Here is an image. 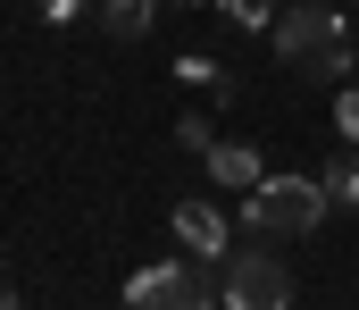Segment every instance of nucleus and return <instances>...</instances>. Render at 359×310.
Segmentation results:
<instances>
[{
	"label": "nucleus",
	"mask_w": 359,
	"mask_h": 310,
	"mask_svg": "<svg viewBox=\"0 0 359 310\" xmlns=\"http://www.w3.org/2000/svg\"><path fill=\"white\" fill-rule=\"evenodd\" d=\"M268 42H276V59L284 67H301V76H351V25H343V8H326V0H284L276 8V25H268Z\"/></svg>",
	"instance_id": "obj_1"
},
{
	"label": "nucleus",
	"mask_w": 359,
	"mask_h": 310,
	"mask_svg": "<svg viewBox=\"0 0 359 310\" xmlns=\"http://www.w3.org/2000/svg\"><path fill=\"white\" fill-rule=\"evenodd\" d=\"M326 209H334V202H326L318 176H259V185L243 193V226L268 235V243H284V235H309Z\"/></svg>",
	"instance_id": "obj_2"
},
{
	"label": "nucleus",
	"mask_w": 359,
	"mask_h": 310,
	"mask_svg": "<svg viewBox=\"0 0 359 310\" xmlns=\"http://www.w3.org/2000/svg\"><path fill=\"white\" fill-rule=\"evenodd\" d=\"M217 294H226V310H284L292 302V269L268 252V235L243 226V243L217 260Z\"/></svg>",
	"instance_id": "obj_3"
},
{
	"label": "nucleus",
	"mask_w": 359,
	"mask_h": 310,
	"mask_svg": "<svg viewBox=\"0 0 359 310\" xmlns=\"http://www.w3.org/2000/svg\"><path fill=\"white\" fill-rule=\"evenodd\" d=\"M176 243L192 252V260H226V252H234L226 209H217V202H176Z\"/></svg>",
	"instance_id": "obj_4"
},
{
	"label": "nucleus",
	"mask_w": 359,
	"mask_h": 310,
	"mask_svg": "<svg viewBox=\"0 0 359 310\" xmlns=\"http://www.w3.org/2000/svg\"><path fill=\"white\" fill-rule=\"evenodd\" d=\"M201 160H209V185H226V193H251V185L268 176V160H259L251 143H209Z\"/></svg>",
	"instance_id": "obj_5"
},
{
	"label": "nucleus",
	"mask_w": 359,
	"mask_h": 310,
	"mask_svg": "<svg viewBox=\"0 0 359 310\" xmlns=\"http://www.w3.org/2000/svg\"><path fill=\"white\" fill-rule=\"evenodd\" d=\"M318 185H326V202H334V209H359V143L343 151V160L318 168Z\"/></svg>",
	"instance_id": "obj_6"
},
{
	"label": "nucleus",
	"mask_w": 359,
	"mask_h": 310,
	"mask_svg": "<svg viewBox=\"0 0 359 310\" xmlns=\"http://www.w3.org/2000/svg\"><path fill=\"white\" fill-rule=\"evenodd\" d=\"M92 8H100V25H109L117 42H134V34L151 25V8H159V0H92Z\"/></svg>",
	"instance_id": "obj_7"
},
{
	"label": "nucleus",
	"mask_w": 359,
	"mask_h": 310,
	"mask_svg": "<svg viewBox=\"0 0 359 310\" xmlns=\"http://www.w3.org/2000/svg\"><path fill=\"white\" fill-rule=\"evenodd\" d=\"M226 17L251 25V34H268V25H276V0H226Z\"/></svg>",
	"instance_id": "obj_8"
},
{
	"label": "nucleus",
	"mask_w": 359,
	"mask_h": 310,
	"mask_svg": "<svg viewBox=\"0 0 359 310\" xmlns=\"http://www.w3.org/2000/svg\"><path fill=\"white\" fill-rule=\"evenodd\" d=\"M176 143H184V151H209L217 134H209V117H176Z\"/></svg>",
	"instance_id": "obj_9"
},
{
	"label": "nucleus",
	"mask_w": 359,
	"mask_h": 310,
	"mask_svg": "<svg viewBox=\"0 0 359 310\" xmlns=\"http://www.w3.org/2000/svg\"><path fill=\"white\" fill-rule=\"evenodd\" d=\"M334 126H343V143H359V84L343 93V101H334Z\"/></svg>",
	"instance_id": "obj_10"
},
{
	"label": "nucleus",
	"mask_w": 359,
	"mask_h": 310,
	"mask_svg": "<svg viewBox=\"0 0 359 310\" xmlns=\"http://www.w3.org/2000/svg\"><path fill=\"white\" fill-rule=\"evenodd\" d=\"M76 8H84V0H42V17H76Z\"/></svg>",
	"instance_id": "obj_11"
},
{
	"label": "nucleus",
	"mask_w": 359,
	"mask_h": 310,
	"mask_svg": "<svg viewBox=\"0 0 359 310\" xmlns=\"http://www.w3.org/2000/svg\"><path fill=\"white\" fill-rule=\"evenodd\" d=\"M0 302H8V277H0Z\"/></svg>",
	"instance_id": "obj_12"
}]
</instances>
